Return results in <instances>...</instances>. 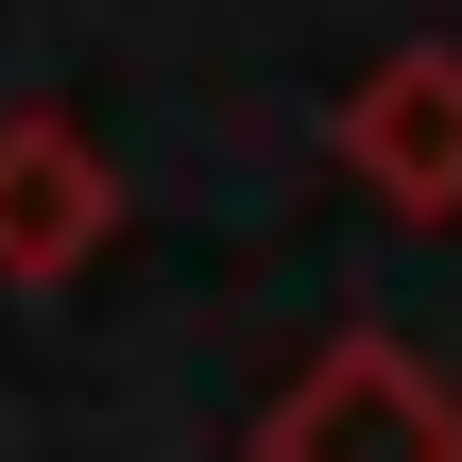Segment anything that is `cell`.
<instances>
[{
	"instance_id": "cell-1",
	"label": "cell",
	"mask_w": 462,
	"mask_h": 462,
	"mask_svg": "<svg viewBox=\"0 0 462 462\" xmlns=\"http://www.w3.org/2000/svg\"><path fill=\"white\" fill-rule=\"evenodd\" d=\"M274 462H462V411L394 360V343H343V377L274 429Z\"/></svg>"
}]
</instances>
